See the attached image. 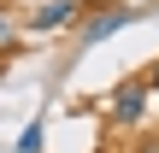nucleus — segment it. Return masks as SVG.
Returning a JSON list of instances; mask_svg holds the SVG:
<instances>
[{
    "mask_svg": "<svg viewBox=\"0 0 159 153\" xmlns=\"http://www.w3.org/2000/svg\"><path fill=\"white\" fill-rule=\"evenodd\" d=\"M106 112H112V124H118V130H136V124H142V112H148V83H118V88H112V100H106Z\"/></svg>",
    "mask_w": 159,
    "mask_h": 153,
    "instance_id": "nucleus-1",
    "label": "nucleus"
},
{
    "mask_svg": "<svg viewBox=\"0 0 159 153\" xmlns=\"http://www.w3.org/2000/svg\"><path fill=\"white\" fill-rule=\"evenodd\" d=\"M130 18H136L130 6H94V12L83 18V29H77V35H83V47H94V41H106V35H118V29H124Z\"/></svg>",
    "mask_w": 159,
    "mask_h": 153,
    "instance_id": "nucleus-2",
    "label": "nucleus"
},
{
    "mask_svg": "<svg viewBox=\"0 0 159 153\" xmlns=\"http://www.w3.org/2000/svg\"><path fill=\"white\" fill-rule=\"evenodd\" d=\"M71 24H83V6H77V0H41L35 18H30L35 35H53V29H71Z\"/></svg>",
    "mask_w": 159,
    "mask_h": 153,
    "instance_id": "nucleus-3",
    "label": "nucleus"
},
{
    "mask_svg": "<svg viewBox=\"0 0 159 153\" xmlns=\"http://www.w3.org/2000/svg\"><path fill=\"white\" fill-rule=\"evenodd\" d=\"M18 153H41V124H30V130L18 136Z\"/></svg>",
    "mask_w": 159,
    "mask_h": 153,
    "instance_id": "nucleus-4",
    "label": "nucleus"
},
{
    "mask_svg": "<svg viewBox=\"0 0 159 153\" xmlns=\"http://www.w3.org/2000/svg\"><path fill=\"white\" fill-rule=\"evenodd\" d=\"M142 83H148V88H159V59H153V71H148V77H142Z\"/></svg>",
    "mask_w": 159,
    "mask_h": 153,
    "instance_id": "nucleus-5",
    "label": "nucleus"
},
{
    "mask_svg": "<svg viewBox=\"0 0 159 153\" xmlns=\"http://www.w3.org/2000/svg\"><path fill=\"white\" fill-rule=\"evenodd\" d=\"M6 41H12V24H6V18H0V47H6Z\"/></svg>",
    "mask_w": 159,
    "mask_h": 153,
    "instance_id": "nucleus-6",
    "label": "nucleus"
}]
</instances>
